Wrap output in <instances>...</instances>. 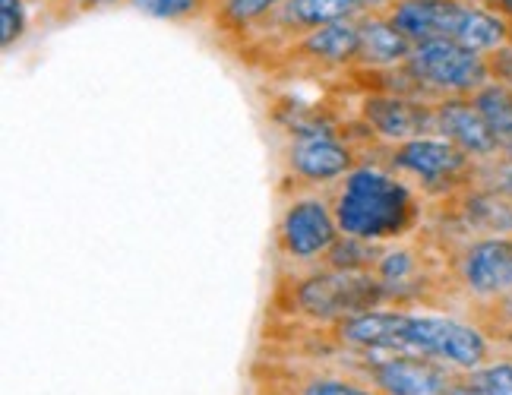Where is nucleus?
<instances>
[{
    "instance_id": "nucleus-1",
    "label": "nucleus",
    "mask_w": 512,
    "mask_h": 395,
    "mask_svg": "<svg viewBox=\"0 0 512 395\" xmlns=\"http://www.w3.org/2000/svg\"><path fill=\"white\" fill-rule=\"evenodd\" d=\"M336 339L354 354H421L459 373L490 364V339L481 326L415 310H367L336 323Z\"/></svg>"
},
{
    "instance_id": "nucleus-2",
    "label": "nucleus",
    "mask_w": 512,
    "mask_h": 395,
    "mask_svg": "<svg viewBox=\"0 0 512 395\" xmlns=\"http://www.w3.org/2000/svg\"><path fill=\"white\" fill-rule=\"evenodd\" d=\"M332 212L345 237L370 244L405 241L418 231L424 203L405 177L383 165L361 162L332 190Z\"/></svg>"
},
{
    "instance_id": "nucleus-3",
    "label": "nucleus",
    "mask_w": 512,
    "mask_h": 395,
    "mask_svg": "<svg viewBox=\"0 0 512 395\" xmlns=\"http://www.w3.org/2000/svg\"><path fill=\"white\" fill-rule=\"evenodd\" d=\"M361 13H367V0H285L263 23H256L247 35H241L238 42H231L225 48L238 54L247 67H256L272 51L298 42V38L329 23L358 19Z\"/></svg>"
},
{
    "instance_id": "nucleus-4",
    "label": "nucleus",
    "mask_w": 512,
    "mask_h": 395,
    "mask_svg": "<svg viewBox=\"0 0 512 395\" xmlns=\"http://www.w3.org/2000/svg\"><path fill=\"white\" fill-rule=\"evenodd\" d=\"M386 155L380 158V165L396 171L399 177L405 174V181H415L427 193H462L471 187V181L478 177L481 162H475L468 152H462L456 143L443 140V136H415L405 143H389L383 149Z\"/></svg>"
},
{
    "instance_id": "nucleus-5",
    "label": "nucleus",
    "mask_w": 512,
    "mask_h": 395,
    "mask_svg": "<svg viewBox=\"0 0 512 395\" xmlns=\"http://www.w3.org/2000/svg\"><path fill=\"white\" fill-rule=\"evenodd\" d=\"M389 301V291L373 272H342L323 266L320 272L301 275L291 285V304L298 313L320 323H339L348 316L377 310Z\"/></svg>"
},
{
    "instance_id": "nucleus-6",
    "label": "nucleus",
    "mask_w": 512,
    "mask_h": 395,
    "mask_svg": "<svg viewBox=\"0 0 512 395\" xmlns=\"http://www.w3.org/2000/svg\"><path fill=\"white\" fill-rule=\"evenodd\" d=\"M358 64V19H342L263 57L256 70L279 76H345Z\"/></svg>"
},
{
    "instance_id": "nucleus-7",
    "label": "nucleus",
    "mask_w": 512,
    "mask_h": 395,
    "mask_svg": "<svg viewBox=\"0 0 512 395\" xmlns=\"http://www.w3.org/2000/svg\"><path fill=\"white\" fill-rule=\"evenodd\" d=\"M405 67L427 89V95L433 98V102L475 95L481 86L490 83L484 54L468 51L459 42H452V38L415 45Z\"/></svg>"
},
{
    "instance_id": "nucleus-8",
    "label": "nucleus",
    "mask_w": 512,
    "mask_h": 395,
    "mask_svg": "<svg viewBox=\"0 0 512 395\" xmlns=\"http://www.w3.org/2000/svg\"><path fill=\"white\" fill-rule=\"evenodd\" d=\"M339 222L332 200L317 193L291 196L275 225V247L291 263H323L329 250L339 244Z\"/></svg>"
},
{
    "instance_id": "nucleus-9",
    "label": "nucleus",
    "mask_w": 512,
    "mask_h": 395,
    "mask_svg": "<svg viewBox=\"0 0 512 395\" xmlns=\"http://www.w3.org/2000/svg\"><path fill=\"white\" fill-rule=\"evenodd\" d=\"M361 165L358 152L339 130L301 133L285 149V174L294 187H329Z\"/></svg>"
},
{
    "instance_id": "nucleus-10",
    "label": "nucleus",
    "mask_w": 512,
    "mask_h": 395,
    "mask_svg": "<svg viewBox=\"0 0 512 395\" xmlns=\"http://www.w3.org/2000/svg\"><path fill=\"white\" fill-rule=\"evenodd\" d=\"M370 386L383 395H452L459 370L421 354H364Z\"/></svg>"
},
{
    "instance_id": "nucleus-11",
    "label": "nucleus",
    "mask_w": 512,
    "mask_h": 395,
    "mask_svg": "<svg viewBox=\"0 0 512 395\" xmlns=\"http://www.w3.org/2000/svg\"><path fill=\"white\" fill-rule=\"evenodd\" d=\"M361 124L383 143H405L415 136H437V102H418L405 95L364 92Z\"/></svg>"
},
{
    "instance_id": "nucleus-12",
    "label": "nucleus",
    "mask_w": 512,
    "mask_h": 395,
    "mask_svg": "<svg viewBox=\"0 0 512 395\" xmlns=\"http://www.w3.org/2000/svg\"><path fill=\"white\" fill-rule=\"evenodd\" d=\"M459 282L478 301H500L512 294V234L478 237L459 256Z\"/></svg>"
},
{
    "instance_id": "nucleus-13",
    "label": "nucleus",
    "mask_w": 512,
    "mask_h": 395,
    "mask_svg": "<svg viewBox=\"0 0 512 395\" xmlns=\"http://www.w3.org/2000/svg\"><path fill=\"white\" fill-rule=\"evenodd\" d=\"M465 7L468 4L462 0H396L386 10V19L411 45H424L440 42V38H456Z\"/></svg>"
},
{
    "instance_id": "nucleus-14",
    "label": "nucleus",
    "mask_w": 512,
    "mask_h": 395,
    "mask_svg": "<svg viewBox=\"0 0 512 395\" xmlns=\"http://www.w3.org/2000/svg\"><path fill=\"white\" fill-rule=\"evenodd\" d=\"M437 136L456 143L462 152L475 158V162H490V158L503 155V146L497 143V136L490 133L481 111L471 102V95L437 102Z\"/></svg>"
},
{
    "instance_id": "nucleus-15",
    "label": "nucleus",
    "mask_w": 512,
    "mask_h": 395,
    "mask_svg": "<svg viewBox=\"0 0 512 395\" xmlns=\"http://www.w3.org/2000/svg\"><path fill=\"white\" fill-rule=\"evenodd\" d=\"M415 45L389 23L386 13H361L358 16V64L364 70H386L405 64Z\"/></svg>"
},
{
    "instance_id": "nucleus-16",
    "label": "nucleus",
    "mask_w": 512,
    "mask_h": 395,
    "mask_svg": "<svg viewBox=\"0 0 512 395\" xmlns=\"http://www.w3.org/2000/svg\"><path fill=\"white\" fill-rule=\"evenodd\" d=\"M459 219L481 237H509L512 234V200L503 193L481 187L465 190L459 203Z\"/></svg>"
},
{
    "instance_id": "nucleus-17",
    "label": "nucleus",
    "mask_w": 512,
    "mask_h": 395,
    "mask_svg": "<svg viewBox=\"0 0 512 395\" xmlns=\"http://www.w3.org/2000/svg\"><path fill=\"white\" fill-rule=\"evenodd\" d=\"M509 26L512 23L506 16L487 10V7L468 4L465 16H462V26L452 42H459L462 48L475 51V54H490V51L509 45Z\"/></svg>"
},
{
    "instance_id": "nucleus-18",
    "label": "nucleus",
    "mask_w": 512,
    "mask_h": 395,
    "mask_svg": "<svg viewBox=\"0 0 512 395\" xmlns=\"http://www.w3.org/2000/svg\"><path fill=\"white\" fill-rule=\"evenodd\" d=\"M279 4H285V0H219L209 26L215 29L222 45H231L241 35H247L256 23H263Z\"/></svg>"
},
{
    "instance_id": "nucleus-19",
    "label": "nucleus",
    "mask_w": 512,
    "mask_h": 395,
    "mask_svg": "<svg viewBox=\"0 0 512 395\" xmlns=\"http://www.w3.org/2000/svg\"><path fill=\"white\" fill-rule=\"evenodd\" d=\"M471 102H475V108L481 111L490 133L497 136V143L506 152L512 146V86L494 83V79H490L487 86H481L475 95H471Z\"/></svg>"
},
{
    "instance_id": "nucleus-20",
    "label": "nucleus",
    "mask_w": 512,
    "mask_h": 395,
    "mask_svg": "<svg viewBox=\"0 0 512 395\" xmlns=\"http://www.w3.org/2000/svg\"><path fill=\"white\" fill-rule=\"evenodd\" d=\"M133 10H140L162 23H209L219 0H127Z\"/></svg>"
},
{
    "instance_id": "nucleus-21",
    "label": "nucleus",
    "mask_w": 512,
    "mask_h": 395,
    "mask_svg": "<svg viewBox=\"0 0 512 395\" xmlns=\"http://www.w3.org/2000/svg\"><path fill=\"white\" fill-rule=\"evenodd\" d=\"M29 0H0V48L13 51L26 38L32 16H29Z\"/></svg>"
},
{
    "instance_id": "nucleus-22",
    "label": "nucleus",
    "mask_w": 512,
    "mask_h": 395,
    "mask_svg": "<svg viewBox=\"0 0 512 395\" xmlns=\"http://www.w3.org/2000/svg\"><path fill=\"white\" fill-rule=\"evenodd\" d=\"M114 4H127V0H45V4L38 7V13L45 16V23L64 26V23H73V19L98 13V10L114 7Z\"/></svg>"
},
{
    "instance_id": "nucleus-23",
    "label": "nucleus",
    "mask_w": 512,
    "mask_h": 395,
    "mask_svg": "<svg viewBox=\"0 0 512 395\" xmlns=\"http://www.w3.org/2000/svg\"><path fill=\"white\" fill-rule=\"evenodd\" d=\"M301 395H383L377 386H364L345 377H313L304 383Z\"/></svg>"
},
{
    "instance_id": "nucleus-24",
    "label": "nucleus",
    "mask_w": 512,
    "mask_h": 395,
    "mask_svg": "<svg viewBox=\"0 0 512 395\" xmlns=\"http://www.w3.org/2000/svg\"><path fill=\"white\" fill-rule=\"evenodd\" d=\"M471 380L484 386L490 395H512V361H490L471 373Z\"/></svg>"
},
{
    "instance_id": "nucleus-25",
    "label": "nucleus",
    "mask_w": 512,
    "mask_h": 395,
    "mask_svg": "<svg viewBox=\"0 0 512 395\" xmlns=\"http://www.w3.org/2000/svg\"><path fill=\"white\" fill-rule=\"evenodd\" d=\"M478 174L484 177V187L497 190L506 196V200H512V158L506 152L490 158V162H481Z\"/></svg>"
},
{
    "instance_id": "nucleus-26",
    "label": "nucleus",
    "mask_w": 512,
    "mask_h": 395,
    "mask_svg": "<svg viewBox=\"0 0 512 395\" xmlns=\"http://www.w3.org/2000/svg\"><path fill=\"white\" fill-rule=\"evenodd\" d=\"M484 61H487V73H490L494 83L512 86V45H503L497 51L484 54Z\"/></svg>"
},
{
    "instance_id": "nucleus-27",
    "label": "nucleus",
    "mask_w": 512,
    "mask_h": 395,
    "mask_svg": "<svg viewBox=\"0 0 512 395\" xmlns=\"http://www.w3.org/2000/svg\"><path fill=\"white\" fill-rule=\"evenodd\" d=\"M452 395H490L484 386H478L475 380H471V373L468 377H459V383H456V389H452Z\"/></svg>"
},
{
    "instance_id": "nucleus-28",
    "label": "nucleus",
    "mask_w": 512,
    "mask_h": 395,
    "mask_svg": "<svg viewBox=\"0 0 512 395\" xmlns=\"http://www.w3.org/2000/svg\"><path fill=\"white\" fill-rule=\"evenodd\" d=\"M484 7H487V10H494V13H500V16H506L509 23H512V0H484Z\"/></svg>"
},
{
    "instance_id": "nucleus-29",
    "label": "nucleus",
    "mask_w": 512,
    "mask_h": 395,
    "mask_svg": "<svg viewBox=\"0 0 512 395\" xmlns=\"http://www.w3.org/2000/svg\"><path fill=\"white\" fill-rule=\"evenodd\" d=\"M497 307L506 313V320H509V326H512V294H509V298H500V301H497Z\"/></svg>"
},
{
    "instance_id": "nucleus-30",
    "label": "nucleus",
    "mask_w": 512,
    "mask_h": 395,
    "mask_svg": "<svg viewBox=\"0 0 512 395\" xmlns=\"http://www.w3.org/2000/svg\"><path fill=\"white\" fill-rule=\"evenodd\" d=\"M503 339H506V345H509V351H512V326H509V329L503 332Z\"/></svg>"
},
{
    "instance_id": "nucleus-31",
    "label": "nucleus",
    "mask_w": 512,
    "mask_h": 395,
    "mask_svg": "<svg viewBox=\"0 0 512 395\" xmlns=\"http://www.w3.org/2000/svg\"><path fill=\"white\" fill-rule=\"evenodd\" d=\"M462 4H475V7H484V0H462Z\"/></svg>"
},
{
    "instance_id": "nucleus-32",
    "label": "nucleus",
    "mask_w": 512,
    "mask_h": 395,
    "mask_svg": "<svg viewBox=\"0 0 512 395\" xmlns=\"http://www.w3.org/2000/svg\"><path fill=\"white\" fill-rule=\"evenodd\" d=\"M509 45H512V26H509Z\"/></svg>"
},
{
    "instance_id": "nucleus-33",
    "label": "nucleus",
    "mask_w": 512,
    "mask_h": 395,
    "mask_svg": "<svg viewBox=\"0 0 512 395\" xmlns=\"http://www.w3.org/2000/svg\"><path fill=\"white\" fill-rule=\"evenodd\" d=\"M506 155H509V158H512V146H509V149H506Z\"/></svg>"
}]
</instances>
